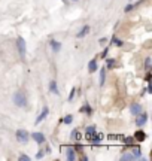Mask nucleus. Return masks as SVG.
I'll return each mask as SVG.
<instances>
[{"instance_id":"obj_19","label":"nucleus","mask_w":152,"mask_h":161,"mask_svg":"<svg viewBox=\"0 0 152 161\" xmlns=\"http://www.w3.org/2000/svg\"><path fill=\"white\" fill-rule=\"evenodd\" d=\"M121 160L122 161H130V160H136V158H134V155L131 152H125V154L121 155Z\"/></svg>"},{"instance_id":"obj_12","label":"nucleus","mask_w":152,"mask_h":161,"mask_svg":"<svg viewBox=\"0 0 152 161\" xmlns=\"http://www.w3.org/2000/svg\"><path fill=\"white\" fill-rule=\"evenodd\" d=\"M75 152H76V151H75V148H73V146H69V148H67V154H66L67 160H70V161L76 160V154H75Z\"/></svg>"},{"instance_id":"obj_26","label":"nucleus","mask_w":152,"mask_h":161,"mask_svg":"<svg viewBox=\"0 0 152 161\" xmlns=\"http://www.w3.org/2000/svg\"><path fill=\"white\" fill-rule=\"evenodd\" d=\"M18 160H20V161H30V157L26 155V154H21V155L18 157Z\"/></svg>"},{"instance_id":"obj_3","label":"nucleus","mask_w":152,"mask_h":161,"mask_svg":"<svg viewBox=\"0 0 152 161\" xmlns=\"http://www.w3.org/2000/svg\"><path fill=\"white\" fill-rule=\"evenodd\" d=\"M17 140L18 142H21V143H27L29 142V137H30V134L27 133V130H24V128H20V130H17Z\"/></svg>"},{"instance_id":"obj_5","label":"nucleus","mask_w":152,"mask_h":161,"mask_svg":"<svg viewBox=\"0 0 152 161\" xmlns=\"http://www.w3.org/2000/svg\"><path fill=\"white\" fill-rule=\"evenodd\" d=\"M103 137H104V136H103L101 133H97V131H95L94 134H91V136H90V139H88V140H90L93 145H98V143L103 140Z\"/></svg>"},{"instance_id":"obj_29","label":"nucleus","mask_w":152,"mask_h":161,"mask_svg":"<svg viewBox=\"0 0 152 161\" xmlns=\"http://www.w3.org/2000/svg\"><path fill=\"white\" fill-rule=\"evenodd\" d=\"M106 55H107V48H106V49L101 52V55H100V57H101V58H106Z\"/></svg>"},{"instance_id":"obj_11","label":"nucleus","mask_w":152,"mask_h":161,"mask_svg":"<svg viewBox=\"0 0 152 161\" xmlns=\"http://www.w3.org/2000/svg\"><path fill=\"white\" fill-rule=\"evenodd\" d=\"M79 112H81V113H87V115L90 116V115H93V107L90 106V103H85V104L79 109Z\"/></svg>"},{"instance_id":"obj_25","label":"nucleus","mask_w":152,"mask_h":161,"mask_svg":"<svg viewBox=\"0 0 152 161\" xmlns=\"http://www.w3.org/2000/svg\"><path fill=\"white\" fill-rule=\"evenodd\" d=\"M145 69L148 72L151 70V57H146V60H145Z\"/></svg>"},{"instance_id":"obj_4","label":"nucleus","mask_w":152,"mask_h":161,"mask_svg":"<svg viewBox=\"0 0 152 161\" xmlns=\"http://www.w3.org/2000/svg\"><path fill=\"white\" fill-rule=\"evenodd\" d=\"M146 121H148V113L140 112L139 115H136V125L137 127H143L146 124Z\"/></svg>"},{"instance_id":"obj_31","label":"nucleus","mask_w":152,"mask_h":161,"mask_svg":"<svg viewBox=\"0 0 152 161\" xmlns=\"http://www.w3.org/2000/svg\"><path fill=\"white\" fill-rule=\"evenodd\" d=\"M98 42H100V45H104V43H106V42H107V40H106V37H104V39H100V40H98Z\"/></svg>"},{"instance_id":"obj_6","label":"nucleus","mask_w":152,"mask_h":161,"mask_svg":"<svg viewBox=\"0 0 152 161\" xmlns=\"http://www.w3.org/2000/svg\"><path fill=\"white\" fill-rule=\"evenodd\" d=\"M32 137H33V140H35L36 143H39V145L45 143V134L40 133V131H35V133L32 134Z\"/></svg>"},{"instance_id":"obj_24","label":"nucleus","mask_w":152,"mask_h":161,"mask_svg":"<svg viewBox=\"0 0 152 161\" xmlns=\"http://www.w3.org/2000/svg\"><path fill=\"white\" fill-rule=\"evenodd\" d=\"M72 121H73V116H72V115H66V116L61 119V122H63V124H66V125H69Z\"/></svg>"},{"instance_id":"obj_2","label":"nucleus","mask_w":152,"mask_h":161,"mask_svg":"<svg viewBox=\"0 0 152 161\" xmlns=\"http://www.w3.org/2000/svg\"><path fill=\"white\" fill-rule=\"evenodd\" d=\"M17 48H18V52H20V55L21 57H26V54H27V45H26V40H24V37H18L17 39Z\"/></svg>"},{"instance_id":"obj_14","label":"nucleus","mask_w":152,"mask_h":161,"mask_svg":"<svg viewBox=\"0 0 152 161\" xmlns=\"http://www.w3.org/2000/svg\"><path fill=\"white\" fill-rule=\"evenodd\" d=\"M49 91L52 94H58V85H57V81H51L49 82Z\"/></svg>"},{"instance_id":"obj_16","label":"nucleus","mask_w":152,"mask_h":161,"mask_svg":"<svg viewBox=\"0 0 152 161\" xmlns=\"http://www.w3.org/2000/svg\"><path fill=\"white\" fill-rule=\"evenodd\" d=\"M88 32H90V26H84V27L81 29V32L76 35V37H84V36L88 35Z\"/></svg>"},{"instance_id":"obj_9","label":"nucleus","mask_w":152,"mask_h":161,"mask_svg":"<svg viewBox=\"0 0 152 161\" xmlns=\"http://www.w3.org/2000/svg\"><path fill=\"white\" fill-rule=\"evenodd\" d=\"M130 112H131L133 115H139V113L142 112V104H140V103H133V104L130 106Z\"/></svg>"},{"instance_id":"obj_32","label":"nucleus","mask_w":152,"mask_h":161,"mask_svg":"<svg viewBox=\"0 0 152 161\" xmlns=\"http://www.w3.org/2000/svg\"><path fill=\"white\" fill-rule=\"evenodd\" d=\"M61 2H64V3H67V0H61Z\"/></svg>"},{"instance_id":"obj_7","label":"nucleus","mask_w":152,"mask_h":161,"mask_svg":"<svg viewBox=\"0 0 152 161\" xmlns=\"http://www.w3.org/2000/svg\"><path fill=\"white\" fill-rule=\"evenodd\" d=\"M48 113H49V107L48 106H43V109H42V112H40V115L36 118V124H40L46 116H48Z\"/></svg>"},{"instance_id":"obj_15","label":"nucleus","mask_w":152,"mask_h":161,"mask_svg":"<svg viewBox=\"0 0 152 161\" xmlns=\"http://www.w3.org/2000/svg\"><path fill=\"white\" fill-rule=\"evenodd\" d=\"M131 154L134 155L136 160L142 158V151H140V148H137V146H133V148H131Z\"/></svg>"},{"instance_id":"obj_8","label":"nucleus","mask_w":152,"mask_h":161,"mask_svg":"<svg viewBox=\"0 0 152 161\" xmlns=\"http://www.w3.org/2000/svg\"><path fill=\"white\" fill-rule=\"evenodd\" d=\"M146 133L143 131V130H137L136 133H134V140L136 142H143V140H146Z\"/></svg>"},{"instance_id":"obj_21","label":"nucleus","mask_w":152,"mask_h":161,"mask_svg":"<svg viewBox=\"0 0 152 161\" xmlns=\"http://www.w3.org/2000/svg\"><path fill=\"white\" fill-rule=\"evenodd\" d=\"M104 81H106V70H104V67L100 70V87H103L104 85Z\"/></svg>"},{"instance_id":"obj_27","label":"nucleus","mask_w":152,"mask_h":161,"mask_svg":"<svg viewBox=\"0 0 152 161\" xmlns=\"http://www.w3.org/2000/svg\"><path fill=\"white\" fill-rule=\"evenodd\" d=\"M75 94H76V88H72V91H70V96H69V100H73Z\"/></svg>"},{"instance_id":"obj_20","label":"nucleus","mask_w":152,"mask_h":161,"mask_svg":"<svg viewBox=\"0 0 152 161\" xmlns=\"http://www.w3.org/2000/svg\"><path fill=\"white\" fill-rule=\"evenodd\" d=\"M115 64H116L115 58H107V61H106V67L107 69H115Z\"/></svg>"},{"instance_id":"obj_28","label":"nucleus","mask_w":152,"mask_h":161,"mask_svg":"<svg viewBox=\"0 0 152 161\" xmlns=\"http://www.w3.org/2000/svg\"><path fill=\"white\" fill-rule=\"evenodd\" d=\"M133 8H134V5H131V3H130V5H127V6H125V9H124V11H125V12H130Z\"/></svg>"},{"instance_id":"obj_30","label":"nucleus","mask_w":152,"mask_h":161,"mask_svg":"<svg viewBox=\"0 0 152 161\" xmlns=\"http://www.w3.org/2000/svg\"><path fill=\"white\" fill-rule=\"evenodd\" d=\"M36 157H37V158H42V157H43V149H40V151L37 152V155H36Z\"/></svg>"},{"instance_id":"obj_13","label":"nucleus","mask_w":152,"mask_h":161,"mask_svg":"<svg viewBox=\"0 0 152 161\" xmlns=\"http://www.w3.org/2000/svg\"><path fill=\"white\" fill-rule=\"evenodd\" d=\"M97 69H98V67H97V60L94 58V60H91V61L88 63V72H90V73H94V72H97Z\"/></svg>"},{"instance_id":"obj_17","label":"nucleus","mask_w":152,"mask_h":161,"mask_svg":"<svg viewBox=\"0 0 152 161\" xmlns=\"http://www.w3.org/2000/svg\"><path fill=\"white\" fill-rule=\"evenodd\" d=\"M70 137H72L73 140H81V139H82V134H81V131H79L78 128H75V130L72 131V134H70Z\"/></svg>"},{"instance_id":"obj_10","label":"nucleus","mask_w":152,"mask_h":161,"mask_svg":"<svg viewBox=\"0 0 152 161\" xmlns=\"http://www.w3.org/2000/svg\"><path fill=\"white\" fill-rule=\"evenodd\" d=\"M49 45H51V48H52V52L57 54V52L61 51V43H60L58 40H54V39H52V40L49 42Z\"/></svg>"},{"instance_id":"obj_23","label":"nucleus","mask_w":152,"mask_h":161,"mask_svg":"<svg viewBox=\"0 0 152 161\" xmlns=\"http://www.w3.org/2000/svg\"><path fill=\"white\" fill-rule=\"evenodd\" d=\"M122 140H124V143H125V145H128V146H131V145L134 143V137H131V136L122 137Z\"/></svg>"},{"instance_id":"obj_1","label":"nucleus","mask_w":152,"mask_h":161,"mask_svg":"<svg viewBox=\"0 0 152 161\" xmlns=\"http://www.w3.org/2000/svg\"><path fill=\"white\" fill-rule=\"evenodd\" d=\"M14 103H15V106H18V107H27L29 100H27L26 93H24V91H17V93L14 94Z\"/></svg>"},{"instance_id":"obj_18","label":"nucleus","mask_w":152,"mask_h":161,"mask_svg":"<svg viewBox=\"0 0 152 161\" xmlns=\"http://www.w3.org/2000/svg\"><path fill=\"white\" fill-rule=\"evenodd\" d=\"M97 130H95V125H88L87 127V130H85V134H87V139H90V136L91 134H94Z\"/></svg>"},{"instance_id":"obj_22","label":"nucleus","mask_w":152,"mask_h":161,"mask_svg":"<svg viewBox=\"0 0 152 161\" xmlns=\"http://www.w3.org/2000/svg\"><path fill=\"white\" fill-rule=\"evenodd\" d=\"M112 45H115V46H122L124 42H122L121 39H118L116 36H113V37H112Z\"/></svg>"},{"instance_id":"obj_33","label":"nucleus","mask_w":152,"mask_h":161,"mask_svg":"<svg viewBox=\"0 0 152 161\" xmlns=\"http://www.w3.org/2000/svg\"><path fill=\"white\" fill-rule=\"evenodd\" d=\"M72 2H78V0H72Z\"/></svg>"}]
</instances>
